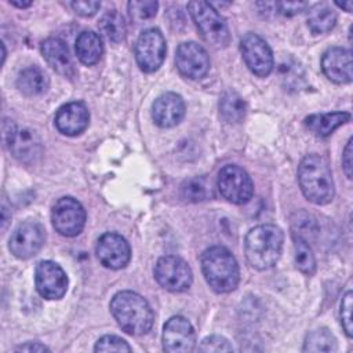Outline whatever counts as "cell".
<instances>
[{"label": "cell", "mask_w": 353, "mask_h": 353, "mask_svg": "<svg viewBox=\"0 0 353 353\" xmlns=\"http://www.w3.org/2000/svg\"><path fill=\"white\" fill-rule=\"evenodd\" d=\"M336 339L327 328H317L307 334L303 352H335L336 350Z\"/></svg>", "instance_id": "29"}, {"label": "cell", "mask_w": 353, "mask_h": 353, "mask_svg": "<svg viewBox=\"0 0 353 353\" xmlns=\"http://www.w3.org/2000/svg\"><path fill=\"white\" fill-rule=\"evenodd\" d=\"M4 142L11 154L22 163H34L43 153L41 141L37 134L29 128H19L12 121L3 125Z\"/></svg>", "instance_id": "6"}, {"label": "cell", "mask_w": 353, "mask_h": 353, "mask_svg": "<svg viewBox=\"0 0 353 353\" xmlns=\"http://www.w3.org/2000/svg\"><path fill=\"white\" fill-rule=\"evenodd\" d=\"M181 194L186 201H205L214 197V186L207 176H192L182 183Z\"/></svg>", "instance_id": "26"}, {"label": "cell", "mask_w": 353, "mask_h": 353, "mask_svg": "<svg viewBox=\"0 0 353 353\" xmlns=\"http://www.w3.org/2000/svg\"><path fill=\"white\" fill-rule=\"evenodd\" d=\"M72 8L76 14L83 17H92L101 7L99 1H72Z\"/></svg>", "instance_id": "34"}, {"label": "cell", "mask_w": 353, "mask_h": 353, "mask_svg": "<svg viewBox=\"0 0 353 353\" xmlns=\"http://www.w3.org/2000/svg\"><path fill=\"white\" fill-rule=\"evenodd\" d=\"M294 258H295L296 268L302 273L307 276H312L316 270L314 254L310 245L307 244V241L298 234H294Z\"/></svg>", "instance_id": "28"}, {"label": "cell", "mask_w": 353, "mask_h": 353, "mask_svg": "<svg viewBox=\"0 0 353 353\" xmlns=\"http://www.w3.org/2000/svg\"><path fill=\"white\" fill-rule=\"evenodd\" d=\"M298 182L303 196L319 205L334 199L335 188L328 161L319 154H307L298 167Z\"/></svg>", "instance_id": "3"}, {"label": "cell", "mask_w": 353, "mask_h": 353, "mask_svg": "<svg viewBox=\"0 0 353 353\" xmlns=\"http://www.w3.org/2000/svg\"><path fill=\"white\" fill-rule=\"evenodd\" d=\"M165 58V40L159 29L143 30L135 44V59L145 73L157 70Z\"/></svg>", "instance_id": "10"}, {"label": "cell", "mask_w": 353, "mask_h": 353, "mask_svg": "<svg viewBox=\"0 0 353 353\" xmlns=\"http://www.w3.org/2000/svg\"><path fill=\"white\" fill-rule=\"evenodd\" d=\"M99 30L101 33L112 43H120L124 40L127 28L125 22L121 14H119L116 10L106 11L102 18L99 19Z\"/></svg>", "instance_id": "27"}, {"label": "cell", "mask_w": 353, "mask_h": 353, "mask_svg": "<svg viewBox=\"0 0 353 353\" xmlns=\"http://www.w3.org/2000/svg\"><path fill=\"white\" fill-rule=\"evenodd\" d=\"M350 120L347 112H332V113H316L305 119L306 128L316 137H328L334 130Z\"/></svg>", "instance_id": "21"}, {"label": "cell", "mask_w": 353, "mask_h": 353, "mask_svg": "<svg viewBox=\"0 0 353 353\" xmlns=\"http://www.w3.org/2000/svg\"><path fill=\"white\" fill-rule=\"evenodd\" d=\"M103 51L102 40L99 34L91 30H84L76 40V55L84 65H94L99 61Z\"/></svg>", "instance_id": "22"}, {"label": "cell", "mask_w": 353, "mask_h": 353, "mask_svg": "<svg viewBox=\"0 0 353 353\" xmlns=\"http://www.w3.org/2000/svg\"><path fill=\"white\" fill-rule=\"evenodd\" d=\"M41 54L47 63L59 74L72 77L74 74V65L68 48V44L58 39L50 37L41 43Z\"/></svg>", "instance_id": "20"}, {"label": "cell", "mask_w": 353, "mask_h": 353, "mask_svg": "<svg viewBox=\"0 0 353 353\" xmlns=\"http://www.w3.org/2000/svg\"><path fill=\"white\" fill-rule=\"evenodd\" d=\"M196 346V332L190 321L172 316L163 328V347L170 353H188Z\"/></svg>", "instance_id": "14"}, {"label": "cell", "mask_w": 353, "mask_h": 353, "mask_svg": "<svg viewBox=\"0 0 353 353\" xmlns=\"http://www.w3.org/2000/svg\"><path fill=\"white\" fill-rule=\"evenodd\" d=\"M51 221L59 234L74 237L81 233L85 225V210L76 199L69 196L61 197L52 207Z\"/></svg>", "instance_id": "9"}, {"label": "cell", "mask_w": 353, "mask_h": 353, "mask_svg": "<svg viewBox=\"0 0 353 353\" xmlns=\"http://www.w3.org/2000/svg\"><path fill=\"white\" fill-rule=\"evenodd\" d=\"M336 23V14L335 11L321 3L313 6L307 12V26L312 33L314 34H323L330 32Z\"/></svg>", "instance_id": "25"}, {"label": "cell", "mask_w": 353, "mask_h": 353, "mask_svg": "<svg viewBox=\"0 0 353 353\" xmlns=\"http://www.w3.org/2000/svg\"><path fill=\"white\" fill-rule=\"evenodd\" d=\"M18 352H50V349L39 342H28L25 345H21L17 347Z\"/></svg>", "instance_id": "37"}, {"label": "cell", "mask_w": 353, "mask_h": 353, "mask_svg": "<svg viewBox=\"0 0 353 353\" xmlns=\"http://www.w3.org/2000/svg\"><path fill=\"white\" fill-rule=\"evenodd\" d=\"M216 186L223 199L233 204H244L254 194V183L251 176L239 165L228 164L219 174Z\"/></svg>", "instance_id": "7"}, {"label": "cell", "mask_w": 353, "mask_h": 353, "mask_svg": "<svg viewBox=\"0 0 353 353\" xmlns=\"http://www.w3.org/2000/svg\"><path fill=\"white\" fill-rule=\"evenodd\" d=\"M353 139L349 138L343 154H342V165H343V171L346 174V176L350 179L352 178V168H353V161H352V154H353Z\"/></svg>", "instance_id": "35"}, {"label": "cell", "mask_w": 353, "mask_h": 353, "mask_svg": "<svg viewBox=\"0 0 353 353\" xmlns=\"http://www.w3.org/2000/svg\"><path fill=\"white\" fill-rule=\"evenodd\" d=\"M200 262L204 279L214 291L230 292L237 287L240 270L236 258L228 248L210 247L201 254Z\"/></svg>", "instance_id": "4"}, {"label": "cell", "mask_w": 353, "mask_h": 353, "mask_svg": "<svg viewBox=\"0 0 353 353\" xmlns=\"http://www.w3.org/2000/svg\"><path fill=\"white\" fill-rule=\"evenodd\" d=\"M90 121V113L83 102H69L62 105L55 114V125L59 132L74 137L81 134Z\"/></svg>", "instance_id": "19"}, {"label": "cell", "mask_w": 353, "mask_h": 353, "mask_svg": "<svg viewBox=\"0 0 353 353\" xmlns=\"http://www.w3.org/2000/svg\"><path fill=\"white\" fill-rule=\"evenodd\" d=\"M185 116V102L175 92H165L157 97L152 105V117L161 128L176 125Z\"/></svg>", "instance_id": "18"}, {"label": "cell", "mask_w": 353, "mask_h": 353, "mask_svg": "<svg viewBox=\"0 0 353 353\" xmlns=\"http://www.w3.org/2000/svg\"><path fill=\"white\" fill-rule=\"evenodd\" d=\"M240 51L248 69L259 76L266 77L274 66L273 52L269 44L255 33H247L240 41Z\"/></svg>", "instance_id": "11"}, {"label": "cell", "mask_w": 353, "mask_h": 353, "mask_svg": "<svg viewBox=\"0 0 353 353\" xmlns=\"http://www.w3.org/2000/svg\"><path fill=\"white\" fill-rule=\"evenodd\" d=\"M245 102L241 95L233 90H228L222 94L219 101L221 117L229 124L240 123L245 116Z\"/></svg>", "instance_id": "24"}, {"label": "cell", "mask_w": 353, "mask_h": 353, "mask_svg": "<svg viewBox=\"0 0 353 353\" xmlns=\"http://www.w3.org/2000/svg\"><path fill=\"white\" fill-rule=\"evenodd\" d=\"M10 4H12L15 7H19V8H26L32 4V1H10Z\"/></svg>", "instance_id": "38"}, {"label": "cell", "mask_w": 353, "mask_h": 353, "mask_svg": "<svg viewBox=\"0 0 353 353\" xmlns=\"http://www.w3.org/2000/svg\"><path fill=\"white\" fill-rule=\"evenodd\" d=\"M336 6L338 7H341V8H343L345 11H347V12H350L352 11V7H353V3L352 1H346V3H336Z\"/></svg>", "instance_id": "39"}, {"label": "cell", "mask_w": 353, "mask_h": 353, "mask_svg": "<svg viewBox=\"0 0 353 353\" xmlns=\"http://www.w3.org/2000/svg\"><path fill=\"white\" fill-rule=\"evenodd\" d=\"M110 313L121 330L130 335L146 334L154 321L149 302L134 291L117 292L110 301Z\"/></svg>", "instance_id": "1"}, {"label": "cell", "mask_w": 353, "mask_h": 353, "mask_svg": "<svg viewBox=\"0 0 353 353\" xmlns=\"http://www.w3.org/2000/svg\"><path fill=\"white\" fill-rule=\"evenodd\" d=\"M323 73L336 84L350 83L353 79L352 52L343 47L328 48L321 58Z\"/></svg>", "instance_id": "17"}, {"label": "cell", "mask_w": 353, "mask_h": 353, "mask_svg": "<svg viewBox=\"0 0 353 353\" xmlns=\"http://www.w3.org/2000/svg\"><path fill=\"white\" fill-rule=\"evenodd\" d=\"M37 292L46 299H61L68 291L65 270L52 261H41L34 270Z\"/></svg>", "instance_id": "13"}, {"label": "cell", "mask_w": 353, "mask_h": 353, "mask_svg": "<svg viewBox=\"0 0 353 353\" xmlns=\"http://www.w3.org/2000/svg\"><path fill=\"white\" fill-rule=\"evenodd\" d=\"M99 262L109 269H123L131 259V248L127 240L117 233L102 234L95 247Z\"/></svg>", "instance_id": "16"}, {"label": "cell", "mask_w": 353, "mask_h": 353, "mask_svg": "<svg viewBox=\"0 0 353 353\" xmlns=\"http://www.w3.org/2000/svg\"><path fill=\"white\" fill-rule=\"evenodd\" d=\"M48 77L39 66H29L19 72L17 77V87L25 95H40L48 88Z\"/></svg>", "instance_id": "23"}, {"label": "cell", "mask_w": 353, "mask_h": 353, "mask_svg": "<svg viewBox=\"0 0 353 353\" xmlns=\"http://www.w3.org/2000/svg\"><path fill=\"white\" fill-rule=\"evenodd\" d=\"M46 240L44 229L34 221H28L17 226L8 243L11 254L19 259L34 256L43 247Z\"/></svg>", "instance_id": "12"}, {"label": "cell", "mask_w": 353, "mask_h": 353, "mask_svg": "<svg viewBox=\"0 0 353 353\" xmlns=\"http://www.w3.org/2000/svg\"><path fill=\"white\" fill-rule=\"evenodd\" d=\"M199 350L200 352H232L233 346L226 338L219 335H211L201 341Z\"/></svg>", "instance_id": "32"}, {"label": "cell", "mask_w": 353, "mask_h": 353, "mask_svg": "<svg viewBox=\"0 0 353 353\" xmlns=\"http://www.w3.org/2000/svg\"><path fill=\"white\" fill-rule=\"evenodd\" d=\"M188 10L208 44L215 48H225L230 43L229 28L211 3L190 1L188 3Z\"/></svg>", "instance_id": "5"}, {"label": "cell", "mask_w": 353, "mask_h": 353, "mask_svg": "<svg viewBox=\"0 0 353 353\" xmlns=\"http://www.w3.org/2000/svg\"><path fill=\"white\" fill-rule=\"evenodd\" d=\"M154 279L163 288L171 292H183L192 285L193 273L182 258L165 255L154 265Z\"/></svg>", "instance_id": "8"}, {"label": "cell", "mask_w": 353, "mask_h": 353, "mask_svg": "<svg viewBox=\"0 0 353 353\" xmlns=\"http://www.w3.org/2000/svg\"><path fill=\"white\" fill-rule=\"evenodd\" d=\"M95 352H131V346L116 335H105L99 338L94 347Z\"/></svg>", "instance_id": "31"}, {"label": "cell", "mask_w": 353, "mask_h": 353, "mask_svg": "<svg viewBox=\"0 0 353 353\" xmlns=\"http://www.w3.org/2000/svg\"><path fill=\"white\" fill-rule=\"evenodd\" d=\"M283 15H295L307 7L306 3H276Z\"/></svg>", "instance_id": "36"}, {"label": "cell", "mask_w": 353, "mask_h": 353, "mask_svg": "<svg viewBox=\"0 0 353 353\" xmlns=\"http://www.w3.org/2000/svg\"><path fill=\"white\" fill-rule=\"evenodd\" d=\"M352 291H347L341 302V323L345 330V334L352 338L353 335V325H352Z\"/></svg>", "instance_id": "33"}, {"label": "cell", "mask_w": 353, "mask_h": 353, "mask_svg": "<svg viewBox=\"0 0 353 353\" xmlns=\"http://www.w3.org/2000/svg\"><path fill=\"white\" fill-rule=\"evenodd\" d=\"M157 1H130L128 12L134 21H145L153 18L157 12Z\"/></svg>", "instance_id": "30"}, {"label": "cell", "mask_w": 353, "mask_h": 353, "mask_svg": "<svg viewBox=\"0 0 353 353\" xmlns=\"http://www.w3.org/2000/svg\"><path fill=\"white\" fill-rule=\"evenodd\" d=\"M175 63L181 74L196 80L207 74L210 69V57L203 46L194 41H186L176 48Z\"/></svg>", "instance_id": "15"}, {"label": "cell", "mask_w": 353, "mask_h": 353, "mask_svg": "<svg viewBox=\"0 0 353 353\" xmlns=\"http://www.w3.org/2000/svg\"><path fill=\"white\" fill-rule=\"evenodd\" d=\"M284 236L279 226L272 223L252 228L244 241V252L248 263L258 270L273 268L280 259Z\"/></svg>", "instance_id": "2"}]
</instances>
